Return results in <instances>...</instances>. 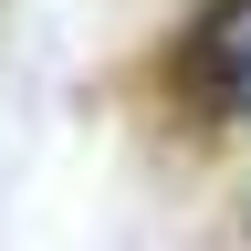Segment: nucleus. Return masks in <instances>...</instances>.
<instances>
[{"label":"nucleus","instance_id":"nucleus-2","mask_svg":"<svg viewBox=\"0 0 251 251\" xmlns=\"http://www.w3.org/2000/svg\"><path fill=\"white\" fill-rule=\"evenodd\" d=\"M241 241H251V230H241Z\"/></svg>","mask_w":251,"mask_h":251},{"label":"nucleus","instance_id":"nucleus-1","mask_svg":"<svg viewBox=\"0 0 251 251\" xmlns=\"http://www.w3.org/2000/svg\"><path fill=\"white\" fill-rule=\"evenodd\" d=\"M147 94H157L168 126L251 136V0H199V11L147 52Z\"/></svg>","mask_w":251,"mask_h":251}]
</instances>
